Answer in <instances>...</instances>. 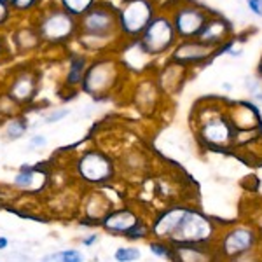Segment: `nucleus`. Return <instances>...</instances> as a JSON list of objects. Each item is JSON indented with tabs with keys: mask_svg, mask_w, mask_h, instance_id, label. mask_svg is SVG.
Here are the masks:
<instances>
[{
	"mask_svg": "<svg viewBox=\"0 0 262 262\" xmlns=\"http://www.w3.org/2000/svg\"><path fill=\"white\" fill-rule=\"evenodd\" d=\"M122 39L117 21V7L108 0H100L79 18L77 40L84 53L105 54L116 40Z\"/></svg>",
	"mask_w": 262,
	"mask_h": 262,
	"instance_id": "obj_1",
	"label": "nucleus"
},
{
	"mask_svg": "<svg viewBox=\"0 0 262 262\" xmlns=\"http://www.w3.org/2000/svg\"><path fill=\"white\" fill-rule=\"evenodd\" d=\"M28 19L35 25L44 46L60 48L70 44L79 35V19L69 14L58 2H46Z\"/></svg>",
	"mask_w": 262,
	"mask_h": 262,
	"instance_id": "obj_2",
	"label": "nucleus"
},
{
	"mask_svg": "<svg viewBox=\"0 0 262 262\" xmlns=\"http://www.w3.org/2000/svg\"><path fill=\"white\" fill-rule=\"evenodd\" d=\"M158 14L156 0H122L117 7V21L122 39L137 40Z\"/></svg>",
	"mask_w": 262,
	"mask_h": 262,
	"instance_id": "obj_3",
	"label": "nucleus"
},
{
	"mask_svg": "<svg viewBox=\"0 0 262 262\" xmlns=\"http://www.w3.org/2000/svg\"><path fill=\"white\" fill-rule=\"evenodd\" d=\"M137 40L147 56H159V54L168 53L177 44L179 37L175 33L170 16L164 12H158Z\"/></svg>",
	"mask_w": 262,
	"mask_h": 262,
	"instance_id": "obj_4",
	"label": "nucleus"
},
{
	"mask_svg": "<svg viewBox=\"0 0 262 262\" xmlns=\"http://www.w3.org/2000/svg\"><path fill=\"white\" fill-rule=\"evenodd\" d=\"M117 72H119V63L116 58H112L111 54H100L93 61H90L81 90L91 96L105 95L116 84Z\"/></svg>",
	"mask_w": 262,
	"mask_h": 262,
	"instance_id": "obj_5",
	"label": "nucleus"
},
{
	"mask_svg": "<svg viewBox=\"0 0 262 262\" xmlns=\"http://www.w3.org/2000/svg\"><path fill=\"white\" fill-rule=\"evenodd\" d=\"M168 16L173 23L177 37L182 40H192L198 39L200 32L210 18V12L196 4L185 2L177 6Z\"/></svg>",
	"mask_w": 262,
	"mask_h": 262,
	"instance_id": "obj_6",
	"label": "nucleus"
},
{
	"mask_svg": "<svg viewBox=\"0 0 262 262\" xmlns=\"http://www.w3.org/2000/svg\"><path fill=\"white\" fill-rule=\"evenodd\" d=\"M6 33L11 49L16 51L18 54H30L44 48V42H42L35 25L28 18L16 19L14 25Z\"/></svg>",
	"mask_w": 262,
	"mask_h": 262,
	"instance_id": "obj_7",
	"label": "nucleus"
},
{
	"mask_svg": "<svg viewBox=\"0 0 262 262\" xmlns=\"http://www.w3.org/2000/svg\"><path fill=\"white\" fill-rule=\"evenodd\" d=\"M37 86H39V75L33 69H21L16 72V75L11 79L9 90H7V98L16 103H27L35 98Z\"/></svg>",
	"mask_w": 262,
	"mask_h": 262,
	"instance_id": "obj_8",
	"label": "nucleus"
},
{
	"mask_svg": "<svg viewBox=\"0 0 262 262\" xmlns=\"http://www.w3.org/2000/svg\"><path fill=\"white\" fill-rule=\"evenodd\" d=\"M210 232H212V227L201 215L185 212L184 219L171 236L179 242H201L208 238Z\"/></svg>",
	"mask_w": 262,
	"mask_h": 262,
	"instance_id": "obj_9",
	"label": "nucleus"
},
{
	"mask_svg": "<svg viewBox=\"0 0 262 262\" xmlns=\"http://www.w3.org/2000/svg\"><path fill=\"white\" fill-rule=\"evenodd\" d=\"M212 53H213V48L203 44V42H200L198 39L180 40L171 53V61L179 63L182 67L194 65V63L205 61Z\"/></svg>",
	"mask_w": 262,
	"mask_h": 262,
	"instance_id": "obj_10",
	"label": "nucleus"
},
{
	"mask_svg": "<svg viewBox=\"0 0 262 262\" xmlns=\"http://www.w3.org/2000/svg\"><path fill=\"white\" fill-rule=\"evenodd\" d=\"M81 175L90 182H103L112 175V164L100 152H86L79 161Z\"/></svg>",
	"mask_w": 262,
	"mask_h": 262,
	"instance_id": "obj_11",
	"label": "nucleus"
},
{
	"mask_svg": "<svg viewBox=\"0 0 262 262\" xmlns=\"http://www.w3.org/2000/svg\"><path fill=\"white\" fill-rule=\"evenodd\" d=\"M229 33H231V25L226 19L212 18L210 16L208 21L205 23V27H203V30L200 32V35H198V40L210 46V48H215L217 44L226 40V37Z\"/></svg>",
	"mask_w": 262,
	"mask_h": 262,
	"instance_id": "obj_12",
	"label": "nucleus"
},
{
	"mask_svg": "<svg viewBox=\"0 0 262 262\" xmlns=\"http://www.w3.org/2000/svg\"><path fill=\"white\" fill-rule=\"evenodd\" d=\"M90 61L91 60L88 56V53H84V51H72L69 54V70H67V77H65L67 86L70 88L81 86L88 67H90Z\"/></svg>",
	"mask_w": 262,
	"mask_h": 262,
	"instance_id": "obj_13",
	"label": "nucleus"
},
{
	"mask_svg": "<svg viewBox=\"0 0 262 262\" xmlns=\"http://www.w3.org/2000/svg\"><path fill=\"white\" fill-rule=\"evenodd\" d=\"M137 224L138 222H137V219H135V215L131 212H126V210L108 215L103 221V226L107 227L108 231H116V232H128L133 229Z\"/></svg>",
	"mask_w": 262,
	"mask_h": 262,
	"instance_id": "obj_14",
	"label": "nucleus"
},
{
	"mask_svg": "<svg viewBox=\"0 0 262 262\" xmlns=\"http://www.w3.org/2000/svg\"><path fill=\"white\" fill-rule=\"evenodd\" d=\"M184 215H185V210H180V208L170 210L168 213H164L154 226L156 234L158 236H171L177 227H179L180 221L184 219Z\"/></svg>",
	"mask_w": 262,
	"mask_h": 262,
	"instance_id": "obj_15",
	"label": "nucleus"
},
{
	"mask_svg": "<svg viewBox=\"0 0 262 262\" xmlns=\"http://www.w3.org/2000/svg\"><path fill=\"white\" fill-rule=\"evenodd\" d=\"M252 239L253 238H252V234L248 231H245V229L234 231L226 238V250L229 253L243 252L252 245Z\"/></svg>",
	"mask_w": 262,
	"mask_h": 262,
	"instance_id": "obj_16",
	"label": "nucleus"
},
{
	"mask_svg": "<svg viewBox=\"0 0 262 262\" xmlns=\"http://www.w3.org/2000/svg\"><path fill=\"white\" fill-rule=\"evenodd\" d=\"M11 7L14 11L16 18L23 19V18H30L35 14L46 4V0H11Z\"/></svg>",
	"mask_w": 262,
	"mask_h": 262,
	"instance_id": "obj_17",
	"label": "nucleus"
},
{
	"mask_svg": "<svg viewBox=\"0 0 262 262\" xmlns=\"http://www.w3.org/2000/svg\"><path fill=\"white\" fill-rule=\"evenodd\" d=\"M96 2H100V0H58V4H60L63 9L69 12V14L75 16L77 19L82 14H86Z\"/></svg>",
	"mask_w": 262,
	"mask_h": 262,
	"instance_id": "obj_18",
	"label": "nucleus"
},
{
	"mask_svg": "<svg viewBox=\"0 0 262 262\" xmlns=\"http://www.w3.org/2000/svg\"><path fill=\"white\" fill-rule=\"evenodd\" d=\"M206 140L213 142V143H222L224 140H227L229 137V128H227L226 122L222 121H213L210 124L205 126V131H203Z\"/></svg>",
	"mask_w": 262,
	"mask_h": 262,
	"instance_id": "obj_19",
	"label": "nucleus"
},
{
	"mask_svg": "<svg viewBox=\"0 0 262 262\" xmlns=\"http://www.w3.org/2000/svg\"><path fill=\"white\" fill-rule=\"evenodd\" d=\"M18 19L12 11L11 4L6 0H0V32H7L14 25V21Z\"/></svg>",
	"mask_w": 262,
	"mask_h": 262,
	"instance_id": "obj_20",
	"label": "nucleus"
},
{
	"mask_svg": "<svg viewBox=\"0 0 262 262\" xmlns=\"http://www.w3.org/2000/svg\"><path fill=\"white\" fill-rule=\"evenodd\" d=\"M28 128V124H27V121L25 119H12L9 124H7V128H6V135L9 138H21L25 135V131H27Z\"/></svg>",
	"mask_w": 262,
	"mask_h": 262,
	"instance_id": "obj_21",
	"label": "nucleus"
},
{
	"mask_svg": "<svg viewBox=\"0 0 262 262\" xmlns=\"http://www.w3.org/2000/svg\"><path fill=\"white\" fill-rule=\"evenodd\" d=\"M51 259L58 262H84V255L77 250H63L58 252L54 255H51Z\"/></svg>",
	"mask_w": 262,
	"mask_h": 262,
	"instance_id": "obj_22",
	"label": "nucleus"
},
{
	"mask_svg": "<svg viewBox=\"0 0 262 262\" xmlns=\"http://www.w3.org/2000/svg\"><path fill=\"white\" fill-rule=\"evenodd\" d=\"M117 262H131L140 259V252L137 248H119L116 253H114Z\"/></svg>",
	"mask_w": 262,
	"mask_h": 262,
	"instance_id": "obj_23",
	"label": "nucleus"
},
{
	"mask_svg": "<svg viewBox=\"0 0 262 262\" xmlns=\"http://www.w3.org/2000/svg\"><path fill=\"white\" fill-rule=\"evenodd\" d=\"M7 53H11V46H9V40H7V33L0 32V61L7 56Z\"/></svg>",
	"mask_w": 262,
	"mask_h": 262,
	"instance_id": "obj_24",
	"label": "nucleus"
},
{
	"mask_svg": "<svg viewBox=\"0 0 262 262\" xmlns=\"http://www.w3.org/2000/svg\"><path fill=\"white\" fill-rule=\"evenodd\" d=\"M67 116H69V111H53L48 117H46V122H48V124H53V122L61 121L63 117H67Z\"/></svg>",
	"mask_w": 262,
	"mask_h": 262,
	"instance_id": "obj_25",
	"label": "nucleus"
},
{
	"mask_svg": "<svg viewBox=\"0 0 262 262\" xmlns=\"http://www.w3.org/2000/svg\"><path fill=\"white\" fill-rule=\"evenodd\" d=\"M247 4L253 14H257L262 18V0H247Z\"/></svg>",
	"mask_w": 262,
	"mask_h": 262,
	"instance_id": "obj_26",
	"label": "nucleus"
},
{
	"mask_svg": "<svg viewBox=\"0 0 262 262\" xmlns=\"http://www.w3.org/2000/svg\"><path fill=\"white\" fill-rule=\"evenodd\" d=\"M150 250H152V253H158V255H168V250H164L163 245H154V243H152Z\"/></svg>",
	"mask_w": 262,
	"mask_h": 262,
	"instance_id": "obj_27",
	"label": "nucleus"
},
{
	"mask_svg": "<svg viewBox=\"0 0 262 262\" xmlns=\"http://www.w3.org/2000/svg\"><path fill=\"white\" fill-rule=\"evenodd\" d=\"M30 143L33 147H39V145H46V138L44 137H40V135H37V137H33Z\"/></svg>",
	"mask_w": 262,
	"mask_h": 262,
	"instance_id": "obj_28",
	"label": "nucleus"
},
{
	"mask_svg": "<svg viewBox=\"0 0 262 262\" xmlns=\"http://www.w3.org/2000/svg\"><path fill=\"white\" fill-rule=\"evenodd\" d=\"M7 247V239L6 238H0V250H2V248H6Z\"/></svg>",
	"mask_w": 262,
	"mask_h": 262,
	"instance_id": "obj_29",
	"label": "nucleus"
},
{
	"mask_svg": "<svg viewBox=\"0 0 262 262\" xmlns=\"http://www.w3.org/2000/svg\"><path fill=\"white\" fill-rule=\"evenodd\" d=\"M96 239V236H91V238H88V239H84V245H91L93 242Z\"/></svg>",
	"mask_w": 262,
	"mask_h": 262,
	"instance_id": "obj_30",
	"label": "nucleus"
},
{
	"mask_svg": "<svg viewBox=\"0 0 262 262\" xmlns=\"http://www.w3.org/2000/svg\"><path fill=\"white\" fill-rule=\"evenodd\" d=\"M46 2H58V0H46Z\"/></svg>",
	"mask_w": 262,
	"mask_h": 262,
	"instance_id": "obj_31",
	"label": "nucleus"
},
{
	"mask_svg": "<svg viewBox=\"0 0 262 262\" xmlns=\"http://www.w3.org/2000/svg\"><path fill=\"white\" fill-rule=\"evenodd\" d=\"M6 2H11V0H6Z\"/></svg>",
	"mask_w": 262,
	"mask_h": 262,
	"instance_id": "obj_32",
	"label": "nucleus"
}]
</instances>
